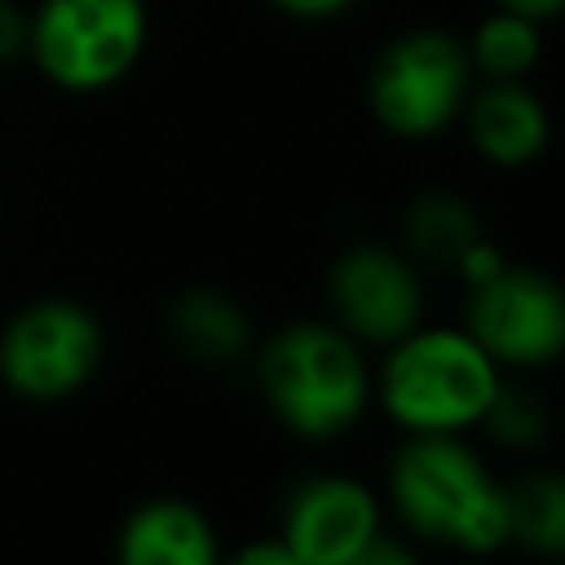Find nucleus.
I'll return each instance as SVG.
<instances>
[{
    "mask_svg": "<svg viewBox=\"0 0 565 565\" xmlns=\"http://www.w3.org/2000/svg\"><path fill=\"white\" fill-rule=\"evenodd\" d=\"M119 556L128 565H212V521L185 499H150L119 525Z\"/></svg>",
    "mask_w": 565,
    "mask_h": 565,
    "instance_id": "obj_11",
    "label": "nucleus"
},
{
    "mask_svg": "<svg viewBox=\"0 0 565 565\" xmlns=\"http://www.w3.org/2000/svg\"><path fill=\"white\" fill-rule=\"evenodd\" d=\"M388 503L397 521L428 543L459 552H494L508 543L503 486L459 433H411L388 468Z\"/></svg>",
    "mask_w": 565,
    "mask_h": 565,
    "instance_id": "obj_1",
    "label": "nucleus"
},
{
    "mask_svg": "<svg viewBox=\"0 0 565 565\" xmlns=\"http://www.w3.org/2000/svg\"><path fill=\"white\" fill-rule=\"evenodd\" d=\"M106 335L79 300H31L0 331V380L26 402L75 397L102 366Z\"/></svg>",
    "mask_w": 565,
    "mask_h": 565,
    "instance_id": "obj_6",
    "label": "nucleus"
},
{
    "mask_svg": "<svg viewBox=\"0 0 565 565\" xmlns=\"http://www.w3.org/2000/svg\"><path fill=\"white\" fill-rule=\"evenodd\" d=\"M481 424H490V433H494L499 441H508V446H530V441L543 437L547 415H543V406H539L534 397L499 388V397H494V406L486 411Z\"/></svg>",
    "mask_w": 565,
    "mask_h": 565,
    "instance_id": "obj_16",
    "label": "nucleus"
},
{
    "mask_svg": "<svg viewBox=\"0 0 565 565\" xmlns=\"http://www.w3.org/2000/svg\"><path fill=\"white\" fill-rule=\"evenodd\" d=\"M234 561H238V565H296L282 539H265V543H247V547H243V552H238Z\"/></svg>",
    "mask_w": 565,
    "mask_h": 565,
    "instance_id": "obj_19",
    "label": "nucleus"
},
{
    "mask_svg": "<svg viewBox=\"0 0 565 565\" xmlns=\"http://www.w3.org/2000/svg\"><path fill=\"white\" fill-rule=\"evenodd\" d=\"M269 4L291 13V18H335V13L353 9L358 0H269Z\"/></svg>",
    "mask_w": 565,
    "mask_h": 565,
    "instance_id": "obj_18",
    "label": "nucleus"
},
{
    "mask_svg": "<svg viewBox=\"0 0 565 565\" xmlns=\"http://www.w3.org/2000/svg\"><path fill=\"white\" fill-rule=\"evenodd\" d=\"M463 115L477 154L499 168H521L539 159L552 132L547 110L525 79H490L486 88L468 93Z\"/></svg>",
    "mask_w": 565,
    "mask_h": 565,
    "instance_id": "obj_10",
    "label": "nucleus"
},
{
    "mask_svg": "<svg viewBox=\"0 0 565 565\" xmlns=\"http://www.w3.org/2000/svg\"><path fill=\"white\" fill-rule=\"evenodd\" d=\"M256 380L269 411L309 441L340 437L371 402V371L358 340L340 322H291L256 358Z\"/></svg>",
    "mask_w": 565,
    "mask_h": 565,
    "instance_id": "obj_2",
    "label": "nucleus"
},
{
    "mask_svg": "<svg viewBox=\"0 0 565 565\" xmlns=\"http://www.w3.org/2000/svg\"><path fill=\"white\" fill-rule=\"evenodd\" d=\"M375 388L406 433H463L486 419L503 380L463 327H415L388 344Z\"/></svg>",
    "mask_w": 565,
    "mask_h": 565,
    "instance_id": "obj_3",
    "label": "nucleus"
},
{
    "mask_svg": "<svg viewBox=\"0 0 565 565\" xmlns=\"http://www.w3.org/2000/svg\"><path fill=\"white\" fill-rule=\"evenodd\" d=\"M168 327H172V340L181 344L185 358L212 362V366L238 362V358L247 353V344H252L247 313H243L230 296L207 291V287L185 291V296L172 305Z\"/></svg>",
    "mask_w": 565,
    "mask_h": 565,
    "instance_id": "obj_12",
    "label": "nucleus"
},
{
    "mask_svg": "<svg viewBox=\"0 0 565 565\" xmlns=\"http://www.w3.org/2000/svg\"><path fill=\"white\" fill-rule=\"evenodd\" d=\"M508 503V543L534 552H561L565 543V486L552 472H530L516 486H503Z\"/></svg>",
    "mask_w": 565,
    "mask_h": 565,
    "instance_id": "obj_14",
    "label": "nucleus"
},
{
    "mask_svg": "<svg viewBox=\"0 0 565 565\" xmlns=\"http://www.w3.org/2000/svg\"><path fill=\"white\" fill-rule=\"evenodd\" d=\"M384 530L380 499L353 477H309L282 503V530L296 565H358L362 547Z\"/></svg>",
    "mask_w": 565,
    "mask_h": 565,
    "instance_id": "obj_9",
    "label": "nucleus"
},
{
    "mask_svg": "<svg viewBox=\"0 0 565 565\" xmlns=\"http://www.w3.org/2000/svg\"><path fill=\"white\" fill-rule=\"evenodd\" d=\"M406 243L433 265H459L481 243V225L463 199L424 194L406 212Z\"/></svg>",
    "mask_w": 565,
    "mask_h": 565,
    "instance_id": "obj_13",
    "label": "nucleus"
},
{
    "mask_svg": "<svg viewBox=\"0 0 565 565\" xmlns=\"http://www.w3.org/2000/svg\"><path fill=\"white\" fill-rule=\"evenodd\" d=\"M463 49H468L472 71H481L486 79H525L530 66L539 62L543 40H539V22L534 18L512 13V9H494L472 31V40Z\"/></svg>",
    "mask_w": 565,
    "mask_h": 565,
    "instance_id": "obj_15",
    "label": "nucleus"
},
{
    "mask_svg": "<svg viewBox=\"0 0 565 565\" xmlns=\"http://www.w3.org/2000/svg\"><path fill=\"white\" fill-rule=\"evenodd\" d=\"M150 18L141 0H40L26 18V53L66 93L119 84L146 53Z\"/></svg>",
    "mask_w": 565,
    "mask_h": 565,
    "instance_id": "obj_4",
    "label": "nucleus"
},
{
    "mask_svg": "<svg viewBox=\"0 0 565 565\" xmlns=\"http://www.w3.org/2000/svg\"><path fill=\"white\" fill-rule=\"evenodd\" d=\"M26 49V13L13 0H0V62H13Z\"/></svg>",
    "mask_w": 565,
    "mask_h": 565,
    "instance_id": "obj_17",
    "label": "nucleus"
},
{
    "mask_svg": "<svg viewBox=\"0 0 565 565\" xmlns=\"http://www.w3.org/2000/svg\"><path fill=\"white\" fill-rule=\"evenodd\" d=\"M335 322L362 344H393L424 318V282L402 252L362 243L349 247L327 278Z\"/></svg>",
    "mask_w": 565,
    "mask_h": 565,
    "instance_id": "obj_8",
    "label": "nucleus"
},
{
    "mask_svg": "<svg viewBox=\"0 0 565 565\" xmlns=\"http://www.w3.org/2000/svg\"><path fill=\"white\" fill-rule=\"evenodd\" d=\"M499 366H547L565 344V296L552 274L494 265L468 282V327Z\"/></svg>",
    "mask_w": 565,
    "mask_h": 565,
    "instance_id": "obj_7",
    "label": "nucleus"
},
{
    "mask_svg": "<svg viewBox=\"0 0 565 565\" xmlns=\"http://www.w3.org/2000/svg\"><path fill=\"white\" fill-rule=\"evenodd\" d=\"M494 4H499V9H512V13H525V18H534V22H547V18L561 13L565 0H494Z\"/></svg>",
    "mask_w": 565,
    "mask_h": 565,
    "instance_id": "obj_20",
    "label": "nucleus"
},
{
    "mask_svg": "<svg viewBox=\"0 0 565 565\" xmlns=\"http://www.w3.org/2000/svg\"><path fill=\"white\" fill-rule=\"evenodd\" d=\"M472 93V62L459 35L441 26H419L388 40L371 66L366 97L375 119L406 141L437 137L463 115Z\"/></svg>",
    "mask_w": 565,
    "mask_h": 565,
    "instance_id": "obj_5",
    "label": "nucleus"
}]
</instances>
